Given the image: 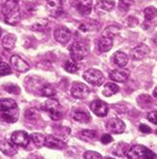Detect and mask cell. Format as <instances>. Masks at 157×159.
I'll return each instance as SVG.
<instances>
[{
    "label": "cell",
    "instance_id": "6da1fadb",
    "mask_svg": "<svg viewBox=\"0 0 157 159\" xmlns=\"http://www.w3.org/2000/svg\"><path fill=\"white\" fill-rule=\"evenodd\" d=\"M19 107L11 98L0 99V121L6 123H16L19 119Z\"/></svg>",
    "mask_w": 157,
    "mask_h": 159
},
{
    "label": "cell",
    "instance_id": "7a4b0ae2",
    "mask_svg": "<svg viewBox=\"0 0 157 159\" xmlns=\"http://www.w3.org/2000/svg\"><path fill=\"white\" fill-rule=\"evenodd\" d=\"M2 15L6 24L16 26L21 20L20 6L17 0H7L2 7Z\"/></svg>",
    "mask_w": 157,
    "mask_h": 159
},
{
    "label": "cell",
    "instance_id": "3957f363",
    "mask_svg": "<svg viewBox=\"0 0 157 159\" xmlns=\"http://www.w3.org/2000/svg\"><path fill=\"white\" fill-rule=\"evenodd\" d=\"M126 157L129 159H153L157 156L153 151L148 149L144 145L137 144L132 146L128 150Z\"/></svg>",
    "mask_w": 157,
    "mask_h": 159
},
{
    "label": "cell",
    "instance_id": "277c9868",
    "mask_svg": "<svg viewBox=\"0 0 157 159\" xmlns=\"http://www.w3.org/2000/svg\"><path fill=\"white\" fill-rule=\"evenodd\" d=\"M42 109L49 114L50 118L53 121H58L63 117V111L58 100L49 98L41 105Z\"/></svg>",
    "mask_w": 157,
    "mask_h": 159
},
{
    "label": "cell",
    "instance_id": "5b68a950",
    "mask_svg": "<svg viewBox=\"0 0 157 159\" xmlns=\"http://www.w3.org/2000/svg\"><path fill=\"white\" fill-rule=\"evenodd\" d=\"M71 54V58L75 62L83 60L87 54V45L81 41H76L72 44L69 48Z\"/></svg>",
    "mask_w": 157,
    "mask_h": 159
},
{
    "label": "cell",
    "instance_id": "8992f818",
    "mask_svg": "<svg viewBox=\"0 0 157 159\" xmlns=\"http://www.w3.org/2000/svg\"><path fill=\"white\" fill-rule=\"evenodd\" d=\"M83 79L86 81L92 84L95 85V87H99V85L102 84V83L104 82V76L103 74L96 69H88L87 71H86L83 73Z\"/></svg>",
    "mask_w": 157,
    "mask_h": 159
},
{
    "label": "cell",
    "instance_id": "52a82bcc",
    "mask_svg": "<svg viewBox=\"0 0 157 159\" xmlns=\"http://www.w3.org/2000/svg\"><path fill=\"white\" fill-rule=\"evenodd\" d=\"M90 93V89L87 84L83 83H74L71 88V94L76 99H84Z\"/></svg>",
    "mask_w": 157,
    "mask_h": 159
},
{
    "label": "cell",
    "instance_id": "ba28073f",
    "mask_svg": "<svg viewBox=\"0 0 157 159\" xmlns=\"http://www.w3.org/2000/svg\"><path fill=\"white\" fill-rule=\"evenodd\" d=\"M106 130L111 134H122L126 130V125L124 122L119 118H112L105 124Z\"/></svg>",
    "mask_w": 157,
    "mask_h": 159
},
{
    "label": "cell",
    "instance_id": "9c48e42d",
    "mask_svg": "<svg viewBox=\"0 0 157 159\" xmlns=\"http://www.w3.org/2000/svg\"><path fill=\"white\" fill-rule=\"evenodd\" d=\"M11 140L17 146H21V148H26L29 143L31 137H29V134L25 131H16L12 134Z\"/></svg>",
    "mask_w": 157,
    "mask_h": 159
},
{
    "label": "cell",
    "instance_id": "30bf717a",
    "mask_svg": "<svg viewBox=\"0 0 157 159\" xmlns=\"http://www.w3.org/2000/svg\"><path fill=\"white\" fill-rule=\"evenodd\" d=\"M90 110L98 117H105V116L108 114V111H109V108H108V105L104 101H102L100 99H96L93 100L92 103H90Z\"/></svg>",
    "mask_w": 157,
    "mask_h": 159
},
{
    "label": "cell",
    "instance_id": "8fae6325",
    "mask_svg": "<svg viewBox=\"0 0 157 159\" xmlns=\"http://www.w3.org/2000/svg\"><path fill=\"white\" fill-rule=\"evenodd\" d=\"M46 8L50 16L59 17L63 13V1L62 0H48Z\"/></svg>",
    "mask_w": 157,
    "mask_h": 159
},
{
    "label": "cell",
    "instance_id": "7c38bea8",
    "mask_svg": "<svg viewBox=\"0 0 157 159\" xmlns=\"http://www.w3.org/2000/svg\"><path fill=\"white\" fill-rule=\"evenodd\" d=\"M54 39L57 42L65 45L71 39L70 30L65 27H58L54 30Z\"/></svg>",
    "mask_w": 157,
    "mask_h": 159
},
{
    "label": "cell",
    "instance_id": "4fadbf2b",
    "mask_svg": "<svg viewBox=\"0 0 157 159\" xmlns=\"http://www.w3.org/2000/svg\"><path fill=\"white\" fill-rule=\"evenodd\" d=\"M149 53H150L149 47L146 44L141 43V44H138L136 47L132 48V49L131 50L130 55H131L132 60H141L144 57H146Z\"/></svg>",
    "mask_w": 157,
    "mask_h": 159
},
{
    "label": "cell",
    "instance_id": "5bb4252c",
    "mask_svg": "<svg viewBox=\"0 0 157 159\" xmlns=\"http://www.w3.org/2000/svg\"><path fill=\"white\" fill-rule=\"evenodd\" d=\"M10 63L13 66V68L21 73H26L29 70V65L25 60L22 59L19 55H13L10 58Z\"/></svg>",
    "mask_w": 157,
    "mask_h": 159
},
{
    "label": "cell",
    "instance_id": "9a60e30c",
    "mask_svg": "<svg viewBox=\"0 0 157 159\" xmlns=\"http://www.w3.org/2000/svg\"><path fill=\"white\" fill-rule=\"evenodd\" d=\"M130 76V70L128 69H116L109 73L110 80L117 83H125Z\"/></svg>",
    "mask_w": 157,
    "mask_h": 159
},
{
    "label": "cell",
    "instance_id": "2e32d148",
    "mask_svg": "<svg viewBox=\"0 0 157 159\" xmlns=\"http://www.w3.org/2000/svg\"><path fill=\"white\" fill-rule=\"evenodd\" d=\"M75 8L81 15H88L92 12V0H77L75 2Z\"/></svg>",
    "mask_w": 157,
    "mask_h": 159
},
{
    "label": "cell",
    "instance_id": "e0dca14e",
    "mask_svg": "<svg viewBox=\"0 0 157 159\" xmlns=\"http://www.w3.org/2000/svg\"><path fill=\"white\" fill-rule=\"evenodd\" d=\"M0 150H1L6 156H14L18 152L17 145L12 140L4 139L0 143Z\"/></svg>",
    "mask_w": 157,
    "mask_h": 159
},
{
    "label": "cell",
    "instance_id": "ac0fdd59",
    "mask_svg": "<svg viewBox=\"0 0 157 159\" xmlns=\"http://www.w3.org/2000/svg\"><path fill=\"white\" fill-rule=\"evenodd\" d=\"M44 145L46 146V148H52V149H61L63 148H66V143L63 142L62 139H59L58 138L51 136V134L45 137Z\"/></svg>",
    "mask_w": 157,
    "mask_h": 159
},
{
    "label": "cell",
    "instance_id": "d6986e66",
    "mask_svg": "<svg viewBox=\"0 0 157 159\" xmlns=\"http://www.w3.org/2000/svg\"><path fill=\"white\" fill-rule=\"evenodd\" d=\"M71 116L75 121L80 122V123H83V124H87L92 121L90 115L87 112L83 111V110H80V109H73V111L71 112Z\"/></svg>",
    "mask_w": 157,
    "mask_h": 159
},
{
    "label": "cell",
    "instance_id": "ffe728a7",
    "mask_svg": "<svg viewBox=\"0 0 157 159\" xmlns=\"http://www.w3.org/2000/svg\"><path fill=\"white\" fill-rule=\"evenodd\" d=\"M129 57L128 55H126L124 52L117 51L114 53L113 55V63L116 66H118L119 68H123L127 64H128Z\"/></svg>",
    "mask_w": 157,
    "mask_h": 159
},
{
    "label": "cell",
    "instance_id": "44dd1931",
    "mask_svg": "<svg viewBox=\"0 0 157 159\" xmlns=\"http://www.w3.org/2000/svg\"><path fill=\"white\" fill-rule=\"evenodd\" d=\"M128 148H129L128 143H119L112 148V153L118 157H125L127 155V152H128Z\"/></svg>",
    "mask_w": 157,
    "mask_h": 159
},
{
    "label": "cell",
    "instance_id": "7402d4cb",
    "mask_svg": "<svg viewBox=\"0 0 157 159\" xmlns=\"http://www.w3.org/2000/svg\"><path fill=\"white\" fill-rule=\"evenodd\" d=\"M56 94V90L55 88L49 83H45L40 87L39 89V95L44 96V97H53Z\"/></svg>",
    "mask_w": 157,
    "mask_h": 159
},
{
    "label": "cell",
    "instance_id": "603a6c76",
    "mask_svg": "<svg viewBox=\"0 0 157 159\" xmlns=\"http://www.w3.org/2000/svg\"><path fill=\"white\" fill-rule=\"evenodd\" d=\"M99 29V23L96 21H89V22H83L78 26V30L82 32H94Z\"/></svg>",
    "mask_w": 157,
    "mask_h": 159
},
{
    "label": "cell",
    "instance_id": "cb8c5ba5",
    "mask_svg": "<svg viewBox=\"0 0 157 159\" xmlns=\"http://www.w3.org/2000/svg\"><path fill=\"white\" fill-rule=\"evenodd\" d=\"M113 46V39L102 36L98 41V49L100 52H107L109 51Z\"/></svg>",
    "mask_w": 157,
    "mask_h": 159
},
{
    "label": "cell",
    "instance_id": "d4e9b609",
    "mask_svg": "<svg viewBox=\"0 0 157 159\" xmlns=\"http://www.w3.org/2000/svg\"><path fill=\"white\" fill-rule=\"evenodd\" d=\"M114 6H115V2L113 0H99L95 6V9L104 12H110L114 8Z\"/></svg>",
    "mask_w": 157,
    "mask_h": 159
},
{
    "label": "cell",
    "instance_id": "484cf974",
    "mask_svg": "<svg viewBox=\"0 0 157 159\" xmlns=\"http://www.w3.org/2000/svg\"><path fill=\"white\" fill-rule=\"evenodd\" d=\"M16 39H17L16 35L12 34H6L2 40V46L6 50H12L16 45Z\"/></svg>",
    "mask_w": 157,
    "mask_h": 159
},
{
    "label": "cell",
    "instance_id": "4316f807",
    "mask_svg": "<svg viewBox=\"0 0 157 159\" xmlns=\"http://www.w3.org/2000/svg\"><path fill=\"white\" fill-rule=\"evenodd\" d=\"M119 91V87L114 83H107L104 88H103V90H102V94L106 97H109V96H112L115 93H117Z\"/></svg>",
    "mask_w": 157,
    "mask_h": 159
},
{
    "label": "cell",
    "instance_id": "83f0119b",
    "mask_svg": "<svg viewBox=\"0 0 157 159\" xmlns=\"http://www.w3.org/2000/svg\"><path fill=\"white\" fill-rule=\"evenodd\" d=\"M49 25V21L46 19H42L38 21L37 23H34L32 27V30H35V32H44L46 29H48Z\"/></svg>",
    "mask_w": 157,
    "mask_h": 159
},
{
    "label": "cell",
    "instance_id": "f1b7e54d",
    "mask_svg": "<svg viewBox=\"0 0 157 159\" xmlns=\"http://www.w3.org/2000/svg\"><path fill=\"white\" fill-rule=\"evenodd\" d=\"M143 14H144V18H146V21L150 22L157 17V9L153 7V6H148V7L144 9Z\"/></svg>",
    "mask_w": 157,
    "mask_h": 159
},
{
    "label": "cell",
    "instance_id": "f546056e",
    "mask_svg": "<svg viewBox=\"0 0 157 159\" xmlns=\"http://www.w3.org/2000/svg\"><path fill=\"white\" fill-rule=\"evenodd\" d=\"M31 139H33L34 143L35 144V146L38 148H42L44 145V142H45V136L41 133H34L31 136Z\"/></svg>",
    "mask_w": 157,
    "mask_h": 159
},
{
    "label": "cell",
    "instance_id": "4dcf8cb0",
    "mask_svg": "<svg viewBox=\"0 0 157 159\" xmlns=\"http://www.w3.org/2000/svg\"><path fill=\"white\" fill-rule=\"evenodd\" d=\"M120 29L121 28L119 26H115V25H112V26L107 27L103 30V33H102V36H106V38H111V39H113L114 35H116L118 34Z\"/></svg>",
    "mask_w": 157,
    "mask_h": 159
},
{
    "label": "cell",
    "instance_id": "1f68e13d",
    "mask_svg": "<svg viewBox=\"0 0 157 159\" xmlns=\"http://www.w3.org/2000/svg\"><path fill=\"white\" fill-rule=\"evenodd\" d=\"M96 136H97V133L92 130H83L80 132V139L83 140H92L96 138Z\"/></svg>",
    "mask_w": 157,
    "mask_h": 159
},
{
    "label": "cell",
    "instance_id": "d6a6232c",
    "mask_svg": "<svg viewBox=\"0 0 157 159\" xmlns=\"http://www.w3.org/2000/svg\"><path fill=\"white\" fill-rule=\"evenodd\" d=\"M25 116L28 120H38L40 117V114L35 108H28L25 112Z\"/></svg>",
    "mask_w": 157,
    "mask_h": 159
},
{
    "label": "cell",
    "instance_id": "836d02e7",
    "mask_svg": "<svg viewBox=\"0 0 157 159\" xmlns=\"http://www.w3.org/2000/svg\"><path fill=\"white\" fill-rule=\"evenodd\" d=\"M64 69L67 71L68 73H71V74H75V73L78 72V67L76 64L75 61H71V60H67L64 64Z\"/></svg>",
    "mask_w": 157,
    "mask_h": 159
},
{
    "label": "cell",
    "instance_id": "e575fe53",
    "mask_svg": "<svg viewBox=\"0 0 157 159\" xmlns=\"http://www.w3.org/2000/svg\"><path fill=\"white\" fill-rule=\"evenodd\" d=\"M3 89L7 91V93H11V94H14V95H19L20 93H21V89L17 84H8L3 85Z\"/></svg>",
    "mask_w": 157,
    "mask_h": 159
},
{
    "label": "cell",
    "instance_id": "d590c367",
    "mask_svg": "<svg viewBox=\"0 0 157 159\" xmlns=\"http://www.w3.org/2000/svg\"><path fill=\"white\" fill-rule=\"evenodd\" d=\"M12 73L11 67L8 65V63L0 62V76H7Z\"/></svg>",
    "mask_w": 157,
    "mask_h": 159
},
{
    "label": "cell",
    "instance_id": "8d00e7d4",
    "mask_svg": "<svg viewBox=\"0 0 157 159\" xmlns=\"http://www.w3.org/2000/svg\"><path fill=\"white\" fill-rule=\"evenodd\" d=\"M83 158H86V159H99V158H102V156L95 151H87V152H84Z\"/></svg>",
    "mask_w": 157,
    "mask_h": 159
},
{
    "label": "cell",
    "instance_id": "74e56055",
    "mask_svg": "<svg viewBox=\"0 0 157 159\" xmlns=\"http://www.w3.org/2000/svg\"><path fill=\"white\" fill-rule=\"evenodd\" d=\"M147 120L152 124L157 125V111H151L147 114Z\"/></svg>",
    "mask_w": 157,
    "mask_h": 159
},
{
    "label": "cell",
    "instance_id": "f35d334b",
    "mask_svg": "<svg viewBox=\"0 0 157 159\" xmlns=\"http://www.w3.org/2000/svg\"><path fill=\"white\" fill-rule=\"evenodd\" d=\"M100 140H101V143L103 144H108V143H110L111 142H113V138L110 136L109 134H103V136L101 137Z\"/></svg>",
    "mask_w": 157,
    "mask_h": 159
},
{
    "label": "cell",
    "instance_id": "ab89813d",
    "mask_svg": "<svg viewBox=\"0 0 157 159\" xmlns=\"http://www.w3.org/2000/svg\"><path fill=\"white\" fill-rule=\"evenodd\" d=\"M140 131L141 132V133H143V134H150L151 133V129L148 127V126H146V125H144V124H141V125H140Z\"/></svg>",
    "mask_w": 157,
    "mask_h": 159
},
{
    "label": "cell",
    "instance_id": "60d3db41",
    "mask_svg": "<svg viewBox=\"0 0 157 159\" xmlns=\"http://www.w3.org/2000/svg\"><path fill=\"white\" fill-rule=\"evenodd\" d=\"M153 96L155 97V98L157 99V88L153 90Z\"/></svg>",
    "mask_w": 157,
    "mask_h": 159
},
{
    "label": "cell",
    "instance_id": "b9f144b4",
    "mask_svg": "<svg viewBox=\"0 0 157 159\" xmlns=\"http://www.w3.org/2000/svg\"><path fill=\"white\" fill-rule=\"evenodd\" d=\"M152 41L154 42L155 44H157V35H155L154 38H152Z\"/></svg>",
    "mask_w": 157,
    "mask_h": 159
},
{
    "label": "cell",
    "instance_id": "7bdbcfd3",
    "mask_svg": "<svg viewBox=\"0 0 157 159\" xmlns=\"http://www.w3.org/2000/svg\"><path fill=\"white\" fill-rule=\"evenodd\" d=\"M1 34H2V30H1V28H0V36H1Z\"/></svg>",
    "mask_w": 157,
    "mask_h": 159
},
{
    "label": "cell",
    "instance_id": "ee69618b",
    "mask_svg": "<svg viewBox=\"0 0 157 159\" xmlns=\"http://www.w3.org/2000/svg\"><path fill=\"white\" fill-rule=\"evenodd\" d=\"M1 5H2V0H0V7H1Z\"/></svg>",
    "mask_w": 157,
    "mask_h": 159
},
{
    "label": "cell",
    "instance_id": "f6af8a7d",
    "mask_svg": "<svg viewBox=\"0 0 157 159\" xmlns=\"http://www.w3.org/2000/svg\"><path fill=\"white\" fill-rule=\"evenodd\" d=\"M0 62H2V58H1V56H0Z\"/></svg>",
    "mask_w": 157,
    "mask_h": 159
}]
</instances>
